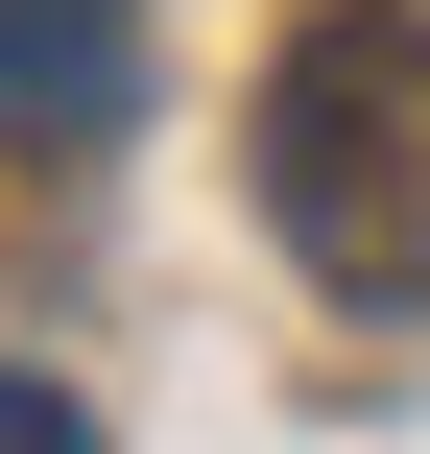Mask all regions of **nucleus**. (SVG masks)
<instances>
[{"mask_svg": "<svg viewBox=\"0 0 430 454\" xmlns=\"http://www.w3.org/2000/svg\"><path fill=\"white\" fill-rule=\"evenodd\" d=\"M263 215H287V263H335V287H430V24H311L287 48V96H263Z\"/></svg>", "mask_w": 430, "mask_h": 454, "instance_id": "nucleus-1", "label": "nucleus"}, {"mask_svg": "<svg viewBox=\"0 0 430 454\" xmlns=\"http://www.w3.org/2000/svg\"><path fill=\"white\" fill-rule=\"evenodd\" d=\"M120 72H144V24H120V0H0V120H24V144L120 120Z\"/></svg>", "mask_w": 430, "mask_h": 454, "instance_id": "nucleus-2", "label": "nucleus"}, {"mask_svg": "<svg viewBox=\"0 0 430 454\" xmlns=\"http://www.w3.org/2000/svg\"><path fill=\"white\" fill-rule=\"evenodd\" d=\"M0 454H96V431H72V383H0Z\"/></svg>", "mask_w": 430, "mask_h": 454, "instance_id": "nucleus-3", "label": "nucleus"}]
</instances>
